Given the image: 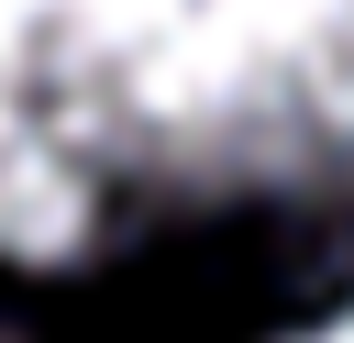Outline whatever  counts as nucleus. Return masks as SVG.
Listing matches in <instances>:
<instances>
[{
  "instance_id": "f257e3e1",
  "label": "nucleus",
  "mask_w": 354,
  "mask_h": 343,
  "mask_svg": "<svg viewBox=\"0 0 354 343\" xmlns=\"http://www.w3.org/2000/svg\"><path fill=\"white\" fill-rule=\"evenodd\" d=\"M0 89L133 221L354 210V0H0Z\"/></svg>"
},
{
  "instance_id": "f03ea898",
  "label": "nucleus",
  "mask_w": 354,
  "mask_h": 343,
  "mask_svg": "<svg viewBox=\"0 0 354 343\" xmlns=\"http://www.w3.org/2000/svg\"><path fill=\"white\" fill-rule=\"evenodd\" d=\"M133 232L122 188L33 111L0 89V277H66Z\"/></svg>"
},
{
  "instance_id": "7ed1b4c3",
  "label": "nucleus",
  "mask_w": 354,
  "mask_h": 343,
  "mask_svg": "<svg viewBox=\"0 0 354 343\" xmlns=\"http://www.w3.org/2000/svg\"><path fill=\"white\" fill-rule=\"evenodd\" d=\"M266 343H354V299H332V310H310V321H288Z\"/></svg>"
},
{
  "instance_id": "20e7f679",
  "label": "nucleus",
  "mask_w": 354,
  "mask_h": 343,
  "mask_svg": "<svg viewBox=\"0 0 354 343\" xmlns=\"http://www.w3.org/2000/svg\"><path fill=\"white\" fill-rule=\"evenodd\" d=\"M0 343H22V332H11V321H0Z\"/></svg>"
}]
</instances>
